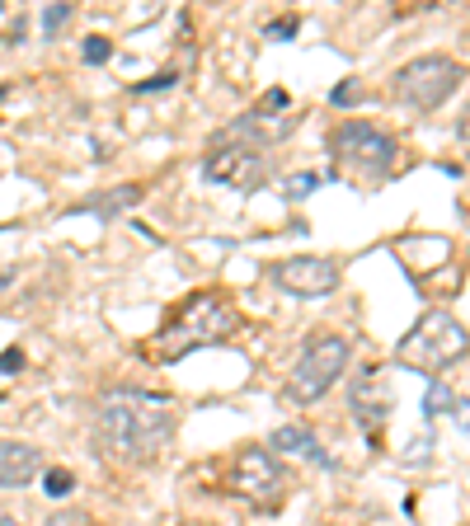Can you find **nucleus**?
I'll return each instance as SVG.
<instances>
[{"label":"nucleus","mask_w":470,"mask_h":526,"mask_svg":"<svg viewBox=\"0 0 470 526\" xmlns=\"http://www.w3.org/2000/svg\"><path fill=\"white\" fill-rule=\"evenodd\" d=\"M461 80H466L461 62L442 57V52H428V57H414V62H405L395 71L391 94L409 109H438V104H447L461 90Z\"/></svg>","instance_id":"nucleus-3"},{"label":"nucleus","mask_w":470,"mask_h":526,"mask_svg":"<svg viewBox=\"0 0 470 526\" xmlns=\"http://www.w3.org/2000/svg\"><path fill=\"white\" fill-rule=\"evenodd\" d=\"M33 475H43V451L29 442H0V489H24Z\"/></svg>","instance_id":"nucleus-10"},{"label":"nucleus","mask_w":470,"mask_h":526,"mask_svg":"<svg viewBox=\"0 0 470 526\" xmlns=\"http://www.w3.org/2000/svg\"><path fill=\"white\" fill-rule=\"evenodd\" d=\"M452 414L461 428H470V400H452Z\"/></svg>","instance_id":"nucleus-23"},{"label":"nucleus","mask_w":470,"mask_h":526,"mask_svg":"<svg viewBox=\"0 0 470 526\" xmlns=\"http://www.w3.org/2000/svg\"><path fill=\"white\" fill-rule=\"evenodd\" d=\"M447 409H452V390L442 386V381H433V390L423 395V414L438 418V414H447Z\"/></svg>","instance_id":"nucleus-13"},{"label":"nucleus","mask_w":470,"mask_h":526,"mask_svg":"<svg viewBox=\"0 0 470 526\" xmlns=\"http://www.w3.org/2000/svg\"><path fill=\"white\" fill-rule=\"evenodd\" d=\"M71 19V5H47L43 10V33H57Z\"/></svg>","instance_id":"nucleus-17"},{"label":"nucleus","mask_w":470,"mask_h":526,"mask_svg":"<svg viewBox=\"0 0 470 526\" xmlns=\"http://www.w3.org/2000/svg\"><path fill=\"white\" fill-rule=\"evenodd\" d=\"M353 99H362V90H358V85H353V80H344V85L334 90V104H339V109H348Z\"/></svg>","instance_id":"nucleus-19"},{"label":"nucleus","mask_w":470,"mask_h":526,"mask_svg":"<svg viewBox=\"0 0 470 526\" xmlns=\"http://www.w3.org/2000/svg\"><path fill=\"white\" fill-rule=\"evenodd\" d=\"M0 526H24V522H19L15 512H5V508H0Z\"/></svg>","instance_id":"nucleus-26"},{"label":"nucleus","mask_w":470,"mask_h":526,"mask_svg":"<svg viewBox=\"0 0 470 526\" xmlns=\"http://www.w3.org/2000/svg\"><path fill=\"white\" fill-rule=\"evenodd\" d=\"M94 442L118 465H146L174 442V404L151 390H109L94 409Z\"/></svg>","instance_id":"nucleus-1"},{"label":"nucleus","mask_w":470,"mask_h":526,"mask_svg":"<svg viewBox=\"0 0 470 526\" xmlns=\"http://www.w3.org/2000/svg\"><path fill=\"white\" fill-rule=\"evenodd\" d=\"M334 160L344 165V170L362 174V179H381V174H391L395 155H400V146H395V137H386L381 127L372 123H339V132H334Z\"/></svg>","instance_id":"nucleus-5"},{"label":"nucleus","mask_w":470,"mask_h":526,"mask_svg":"<svg viewBox=\"0 0 470 526\" xmlns=\"http://www.w3.org/2000/svg\"><path fill=\"white\" fill-rule=\"evenodd\" d=\"M344 367H348V343L339 339V334H315V339L301 348L292 376H287V400L315 404L339 376H344Z\"/></svg>","instance_id":"nucleus-4"},{"label":"nucleus","mask_w":470,"mask_h":526,"mask_svg":"<svg viewBox=\"0 0 470 526\" xmlns=\"http://www.w3.org/2000/svg\"><path fill=\"white\" fill-rule=\"evenodd\" d=\"M156 90H174V71H160V76H151V80H141L137 85V94H156Z\"/></svg>","instance_id":"nucleus-18"},{"label":"nucleus","mask_w":470,"mask_h":526,"mask_svg":"<svg viewBox=\"0 0 470 526\" xmlns=\"http://www.w3.org/2000/svg\"><path fill=\"white\" fill-rule=\"evenodd\" d=\"M43 484H47V494L52 498H66L71 489H76V475H71V470H47Z\"/></svg>","instance_id":"nucleus-14"},{"label":"nucleus","mask_w":470,"mask_h":526,"mask_svg":"<svg viewBox=\"0 0 470 526\" xmlns=\"http://www.w3.org/2000/svg\"><path fill=\"white\" fill-rule=\"evenodd\" d=\"M137 198H141V188H109L104 198H94V202H80L76 212H94V217H118L123 207H137Z\"/></svg>","instance_id":"nucleus-12"},{"label":"nucleus","mask_w":470,"mask_h":526,"mask_svg":"<svg viewBox=\"0 0 470 526\" xmlns=\"http://www.w3.org/2000/svg\"><path fill=\"white\" fill-rule=\"evenodd\" d=\"M268 447L282 451V456H301V461H315V465H334L325 456V447H320V437H315L311 428H301V423H287V428H278V433L268 437Z\"/></svg>","instance_id":"nucleus-11"},{"label":"nucleus","mask_w":470,"mask_h":526,"mask_svg":"<svg viewBox=\"0 0 470 526\" xmlns=\"http://www.w3.org/2000/svg\"><path fill=\"white\" fill-rule=\"evenodd\" d=\"M47 526H94V522L85 517V512H62V517H52Z\"/></svg>","instance_id":"nucleus-21"},{"label":"nucleus","mask_w":470,"mask_h":526,"mask_svg":"<svg viewBox=\"0 0 470 526\" xmlns=\"http://www.w3.org/2000/svg\"><path fill=\"white\" fill-rule=\"evenodd\" d=\"M315 188H320V174H292V179H287V198H306Z\"/></svg>","instance_id":"nucleus-15"},{"label":"nucleus","mask_w":470,"mask_h":526,"mask_svg":"<svg viewBox=\"0 0 470 526\" xmlns=\"http://www.w3.org/2000/svg\"><path fill=\"white\" fill-rule=\"evenodd\" d=\"M10 282H15V268H0V292H5Z\"/></svg>","instance_id":"nucleus-27"},{"label":"nucleus","mask_w":470,"mask_h":526,"mask_svg":"<svg viewBox=\"0 0 470 526\" xmlns=\"http://www.w3.org/2000/svg\"><path fill=\"white\" fill-rule=\"evenodd\" d=\"M273 282L292 296H329L339 287V263L334 259H287L273 268Z\"/></svg>","instance_id":"nucleus-9"},{"label":"nucleus","mask_w":470,"mask_h":526,"mask_svg":"<svg viewBox=\"0 0 470 526\" xmlns=\"http://www.w3.org/2000/svg\"><path fill=\"white\" fill-rule=\"evenodd\" d=\"M282 489H287L282 465L273 461L264 447L235 451V461H231V494L235 498H245V503H254V508H278Z\"/></svg>","instance_id":"nucleus-7"},{"label":"nucleus","mask_w":470,"mask_h":526,"mask_svg":"<svg viewBox=\"0 0 470 526\" xmlns=\"http://www.w3.org/2000/svg\"><path fill=\"white\" fill-rule=\"evenodd\" d=\"M80 52H85V62H109L113 57V47H109V38H85V47H80Z\"/></svg>","instance_id":"nucleus-16"},{"label":"nucleus","mask_w":470,"mask_h":526,"mask_svg":"<svg viewBox=\"0 0 470 526\" xmlns=\"http://www.w3.org/2000/svg\"><path fill=\"white\" fill-rule=\"evenodd\" d=\"M19 367H24L19 348H5V353H0V372H19Z\"/></svg>","instance_id":"nucleus-22"},{"label":"nucleus","mask_w":470,"mask_h":526,"mask_svg":"<svg viewBox=\"0 0 470 526\" xmlns=\"http://www.w3.org/2000/svg\"><path fill=\"white\" fill-rule=\"evenodd\" d=\"M235 325H240V320H235V310L226 306L221 296H193L160 343H165L170 357H179V353H188V348H198V343H217V339H226V334H235Z\"/></svg>","instance_id":"nucleus-6"},{"label":"nucleus","mask_w":470,"mask_h":526,"mask_svg":"<svg viewBox=\"0 0 470 526\" xmlns=\"http://www.w3.org/2000/svg\"><path fill=\"white\" fill-rule=\"evenodd\" d=\"M456 137H461V141H466V146H470V113H466V118H461V127H456Z\"/></svg>","instance_id":"nucleus-25"},{"label":"nucleus","mask_w":470,"mask_h":526,"mask_svg":"<svg viewBox=\"0 0 470 526\" xmlns=\"http://www.w3.org/2000/svg\"><path fill=\"white\" fill-rule=\"evenodd\" d=\"M466 353H470V329L461 325L456 315H447V310H428L419 325L400 339V348H395V357H400L405 367L428 372V376L456 367Z\"/></svg>","instance_id":"nucleus-2"},{"label":"nucleus","mask_w":470,"mask_h":526,"mask_svg":"<svg viewBox=\"0 0 470 526\" xmlns=\"http://www.w3.org/2000/svg\"><path fill=\"white\" fill-rule=\"evenodd\" d=\"M203 174L212 184L240 188V193H254V188L268 179V155L259 146H221V151L207 155Z\"/></svg>","instance_id":"nucleus-8"},{"label":"nucleus","mask_w":470,"mask_h":526,"mask_svg":"<svg viewBox=\"0 0 470 526\" xmlns=\"http://www.w3.org/2000/svg\"><path fill=\"white\" fill-rule=\"evenodd\" d=\"M297 29H301L297 19H273V24H268V38H292Z\"/></svg>","instance_id":"nucleus-20"},{"label":"nucleus","mask_w":470,"mask_h":526,"mask_svg":"<svg viewBox=\"0 0 470 526\" xmlns=\"http://www.w3.org/2000/svg\"><path fill=\"white\" fill-rule=\"evenodd\" d=\"M264 109H287V90H273V94H268Z\"/></svg>","instance_id":"nucleus-24"}]
</instances>
